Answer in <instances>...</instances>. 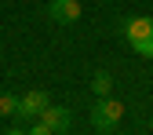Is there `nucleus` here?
<instances>
[{
	"mask_svg": "<svg viewBox=\"0 0 153 135\" xmlns=\"http://www.w3.org/2000/svg\"><path fill=\"white\" fill-rule=\"evenodd\" d=\"M40 121H44L55 135H62V131L69 128V110H66V106H51V102H48L44 113H40Z\"/></svg>",
	"mask_w": 153,
	"mask_h": 135,
	"instance_id": "20e7f679",
	"label": "nucleus"
},
{
	"mask_svg": "<svg viewBox=\"0 0 153 135\" xmlns=\"http://www.w3.org/2000/svg\"><path fill=\"white\" fill-rule=\"evenodd\" d=\"M120 29H124V37H128V44H135V40H142V37L153 29V18H146V15L124 18V22H120Z\"/></svg>",
	"mask_w": 153,
	"mask_h": 135,
	"instance_id": "39448f33",
	"label": "nucleus"
},
{
	"mask_svg": "<svg viewBox=\"0 0 153 135\" xmlns=\"http://www.w3.org/2000/svg\"><path fill=\"white\" fill-rule=\"evenodd\" d=\"M131 48H135V55H142V59H153V29L142 37V40H135Z\"/></svg>",
	"mask_w": 153,
	"mask_h": 135,
	"instance_id": "0eeeda50",
	"label": "nucleus"
},
{
	"mask_svg": "<svg viewBox=\"0 0 153 135\" xmlns=\"http://www.w3.org/2000/svg\"><path fill=\"white\" fill-rule=\"evenodd\" d=\"M18 110V95H0V113H15Z\"/></svg>",
	"mask_w": 153,
	"mask_h": 135,
	"instance_id": "6e6552de",
	"label": "nucleus"
},
{
	"mask_svg": "<svg viewBox=\"0 0 153 135\" xmlns=\"http://www.w3.org/2000/svg\"><path fill=\"white\" fill-rule=\"evenodd\" d=\"M44 106H48V91L33 88V91H26L22 99H18V110H15V117H18V121H26V124H33V121L44 113Z\"/></svg>",
	"mask_w": 153,
	"mask_h": 135,
	"instance_id": "f03ea898",
	"label": "nucleus"
},
{
	"mask_svg": "<svg viewBox=\"0 0 153 135\" xmlns=\"http://www.w3.org/2000/svg\"><path fill=\"white\" fill-rule=\"evenodd\" d=\"M48 15L55 18V22H62V26H73L76 18H80V0H51Z\"/></svg>",
	"mask_w": 153,
	"mask_h": 135,
	"instance_id": "7ed1b4c3",
	"label": "nucleus"
},
{
	"mask_svg": "<svg viewBox=\"0 0 153 135\" xmlns=\"http://www.w3.org/2000/svg\"><path fill=\"white\" fill-rule=\"evenodd\" d=\"M29 135H55V131H51V128H48L40 117H36V121H33V128H29Z\"/></svg>",
	"mask_w": 153,
	"mask_h": 135,
	"instance_id": "1a4fd4ad",
	"label": "nucleus"
},
{
	"mask_svg": "<svg viewBox=\"0 0 153 135\" xmlns=\"http://www.w3.org/2000/svg\"><path fill=\"white\" fill-rule=\"evenodd\" d=\"M120 117H124V102H117V99H99L91 106V124H95V131H113L120 124Z\"/></svg>",
	"mask_w": 153,
	"mask_h": 135,
	"instance_id": "f257e3e1",
	"label": "nucleus"
},
{
	"mask_svg": "<svg viewBox=\"0 0 153 135\" xmlns=\"http://www.w3.org/2000/svg\"><path fill=\"white\" fill-rule=\"evenodd\" d=\"M91 91H95V95H99V99H106V95L113 91V77H109L106 69H99V73H95V77H91Z\"/></svg>",
	"mask_w": 153,
	"mask_h": 135,
	"instance_id": "423d86ee",
	"label": "nucleus"
},
{
	"mask_svg": "<svg viewBox=\"0 0 153 135\" xmlns=\"http://www.w3.org/2000/svg\"><path fill=\"white\" fill-rule=\"evenodd\" d=\"M7 135H29V131H22V128H15V131H7Z\"/></svg>",
	"mask_w": 153,
	"mask_h": 135,
	"instance_id": "9d476101",
	"label": "nucleus"
}]
</instances>
